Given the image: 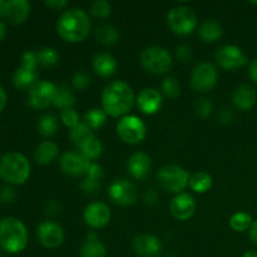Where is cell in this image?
Masks as SVG:
<instances>
[{
  "instance_id": "1",
  "label": "cell",
  "mask_w": 257,
  "mask_h": 257,
  "mask_svg": "<svg viewBox=\"0 0 257 257\" xmlns=\"http://www.w3.org/2000/svg\"><path fill=\"white\" fill-rule=\"evenodd\" d=\"M135 94L127 83L115 80L109 83L102 93V105L105 114L110 117H122L133 107Z\"/></svg>"
},
{
  "instance_id": "2",
  "label": "cell",
  "mask_w": 257,
  "mask_h": 257,
  "mask_svg": "<svg viewBox=\"0 0 257 257\" xmlns=\"http://www.w3.org/2000/svg\"><path fill=\"white\" fill-rule=\"evenodd\" d=\"M57 30L65 42H83L90 32L89 17L84 10L78 8L65 10L58 20Z\"/></svg>"
},
{
  "instance_id": "3",
  "label": "cell",
  "mask_w": 257,
  "mask_h": 257,
  "mask_svg": "<svg viewBox=\"0 0 257 257\" xmlns=\"http://www.w3.org/2000/svg\"><path fill=\"white\" fill-rule=\"evenodd\" d=\"M28 231L24 223L15 217L0 221V246L10 253H18L27 247Z\"/></svg>"
},
{
  "instance_id": "4",
  "label": "cell",
  "mask_w": 257,
  "mask_h": 257,
  "mask_svg": "<svg viewBox=\"0 0 257 257\" xmlns=\"http://www.w3.org/2000/svg\"><path fill=\"white\" fill-rule=\"evenodd\" d=\"M29 175L30 163L22 153L9 152L0 158V177L8 183L22 185Z\"/></svg>"
},
{
  "instance_id": "5",
  "label": "cell",
  "mask_w": 257,
  "mask_h": 257,
  "mask_svg": "<svg viewBox=\"0 0 257 257\" xmlns=\"http://www.w3.org/2000/svg\"><path fill=\"white\" fill-rule=\"evenodd\" d=\"M158 183L170 193H182L190 182V176L186 170L176 165L163 166L157 175Z\"/></svg>"
},
{
  "instance_id": "6",
  "label": "cell",
  "mask_w": 257,
  "mask_h": 257,
  "mask_svg": "<svg viewBox=\"0 0 257 257\" xmlns=\"http://www.w3.org/2000/svg\"><path fill=\"white\" fill-rule=\"evenodd\" d=\"M141 64L153 74H163L172 67V55L166 48L148 47L141 53Z\"/></svg>"
},
{
  "instance_id": "7",
  "label": "cell",
  "mask_w": 257,
  "mask_h": 257,
  "mask_svg": "<svg viewBox=\"0 0 257 257\" xmlns=\"http://www.w3.org/2000/svg\"><path fill=\"white\" fill-rule=\"evenodd\" d=\"M37 53L25 52L22 57V65L13 74V83L19 89H28L38 83L39 72H38Z\"/></svg>"
},
{
  "instance_id": "8",
  "label": "cell",
  "mask_w": 257,
  "mask_h": 257,
  "mask_svg": "<svg viewBox=\"0 0 257 257\" xmlns=\"http://www.w3.org/2000/svg\"><path fill=\"white\" fill-rule=\"evenodd\" d=\"M168 27L178 35H188L197 27V17L191 8L176 7L167 15Z\"/></svg>"
},
{
  "instance_id": "9",
  "label": "cell",
  "mask_w": 257,
  "mask_h": 257,
  "mask_svg": "<svg viewBox=\"0 0 257 257\" xmlns=\"http://www.w3.org/2000/svg\"><path fill=\"white\" fill-rule=\"evenodd\" d=\"M117 133L123 142L138 145L146 138L147 128L143 120L136 115H125L117 123Z\"/></svg>"
},
{
  "instance_id": "10",
  "label": "cell",
  "mask_w": 257,
  "mask_h": 257,
  "mask_svg": "<svg viewBox=\"0 0 257 257\" xmlns=\"http://www.w3.org/2000/svg\"><path fill=\"white\" fill-rule=\"evenodd\" d=\"M217 69L211 63H201L196 65L191 75V84L197 92H208L217 83Z\"/></svg>"
},
{
  "instance_id": "11",
  "label": "cell",
  "mask_w": 257,
  "mask_h": 257,
  "mask_svg": "<svg viewBox=\"0 0 257 257\" xmlns=\"http://www.w3.org/2000/svg\"><path fill=\"white\" fill-rule=\"evenodd\" d=\"M55 89L57 87L50 82L42 80L35 83L28 93V102L35 109H44L53 103Z\"/></svg>"
},
{
  "instance_id": "12",
  "label": "cell",
  "mask_w": 257,
  "mask_h": 257,
  "mask_svg": "<svg viewBox=\"0 0 257 257\" xmlns=\"http://www.w3.org/2000/svg\"><path fill=\"white\" fill-rule=\"evenodd\" d=\"M218 65L226 70H235L247 64V57L236 45H223L216 53Z\"/></svg>"
},
{
  "instance_id": "13",
  "label": "cell",
  "mask_w": 257,
  "mask_h": 257,
  "mask_svg": "<svg viewBox=\"0 0 257 257\" xmlns=\"http://www.w3.org/2000/svg\"><path fill=\"white\" fill-rule=\"evenodd\" d=\"M109 196L117 205L132 206L138 198L136 186L127 180H115L109 186Z\"/></svg>"
},
{
  "instance_id": "14",
  "label": "cell",
  "mask_w": 257,
  "mask_h": 257,
  "mask_svg": "<svg viewBox=\"0 0 257 257\" xmlns=\"http://www.w3.org/2000/svg\"><path fill=\"white\" fill-rule=\"evenodd\" d=\"M30 13V4L27 0H0V18L9 20L14 24H22L27 20Z\"/></svg>"
},
{
  "instance_id": "15",
  "label": "cell",
  "mask_w": 257,
  "mask_h": 257,
  "mask_svg": "<svg viewBox=\"0 0 257 257\" xmlns=\"http://www.w3.org/2000/svg\"><path fill=\"white\" fill-rule=\"evenodd\" d=\"M38 238L44 247L57 248L64 241V231L57 222L45 221L38 227Z\"/></svg>"
},
{
  "instance_id": "16",
  "label": "cell",
  "mask_w": 257,
  "mask_h": 257,
  "mask_svg": "<svg viewBox=\"0 0 257 257\" xmlns=\"http://www.w3.org/2000/svg\"><path fill=\"white\" fill-rule=\"evenodd\" d=\"M90 161L85 158L80 152H65L60 157V168L65 175L82 176L88 172Z\"/></svg>"
},
{
  "instance_id": "17",
  "label": "cell",
  "mask_w": 257,
  "mask_h": 257,
  "mask_svg": "<svg viewBox=\"0 0 257 257\" xmlns=\"http://www.w3.org/2000/svg\"><path fill=\"white\" fill-rule=\"evenodd\" d=\"M110 210L107 205L102 202H93L85 207L84 220L92 228H102L107 226L110 221Z\"/></svg>"
},
{
  "instance_id": "18",
  "label": "cell",
  "mask_w": 257,
  "mask_h": 257,
  "mask_svg": "<svg viewBox=\"0 0 257 257\" xmlns=\"http://www.w3.org/2000/svg\"><path fill=\"white\" fill-rule=\"evenodd\" d=\"M171 215L180 221H187L193 216L196 211V202L188 193H180L176 196L170 205Z\"/></svg>"
},
{
  "instance_id": "19",
  "label": "cell",
  "mask_w": 257,
  "mask_h": 257,
  "mask_svg": "<svg viewBox=\"0 0 257 257\" xmlns=\"http://www.w3.org/2000/svg\"><path fill=\"white\" fill-rule=\"evenodd\" d=\"M133 250L141 257H156L161 252L162 243L153 235H140L133 238Z\"/></svg>"
},
{
  "instance_id": "20",
  "label": "cell",
  "mask_w": 257,
  "mask_h": 257,
  "mask_svg": "<svg viewBox=\"0 0 257 257\" xmlns=\"http://www.w3.org/2000/svg\"><path fill=\"white\" fill-rule=\"evenodd\" d=\"M137 104L145 114H155L162 105V95L155 88H146L138 95Z\"/></svg>"
},
{
  "instance_id": "21",
  "label": "cell",
  "mask_w": 257,
  "mask_h": 257,
  "mask_svg": "<svg viewBox=\"0 0 257 257\" xmlns=\"http://www.w3.org/2000/svg\"><path fill=\"white\" fill-rule=\"evenodd\" d=\"M127 168L132 177L142 180V178L147 177V175L150 173L151 168H152V161H151L150 156H147L146 153L137 152L130 157L127 162Z\"/></svg>"
},
{
  "instance_id": "22",
  "label": "cell",
  "mask_w": 257,
  "mask_h": 257,
  "mask_svg": "<svg viewBox=\"0 0 257 257\" xmlns=\"http://www.w3.org/2000/svg\"><path fill=\"white\" fill-rule=\"evenodd\" d=\"M232 100L237 109L250 110L257 102L256 89L248 84L241 85L233 93Z\"/></svg>"
},
{
  "instance_id": "23",
  "label": "cell",
  "mask_w": 257,
  "mask_h": 257,
  "mask_svg": "<svg viewBox=\"0 0 257 257\" xmlns=\"http://www.w3.org/2000/svg\"><path fill=\"white\" fill-rule=\"evenodd\" d=\"M118 63L113 55L108 53H99L93 59V68L94 72L100 77H109L117 70Z\"/></svg>"
},
{
  "instance_id": "24",
  "label": "cell",
  "mask_w": 257,
  "mask_h": 257,
  "mask_svg": "<svg viewBox=\"0 0 257 257\" xmlns=\"http://www.w3.org/2000/svg\"><path fill=\"white\" fill-rule=\"evenodd\" d=\"M58 152L59 151H58V146L55 143L50 142V141H45V142L40 143L37 150H35V161L39 165H49L58 157Z\"/></svg>"
},
{
  "instance_id": "25",
  "label": "cell",
  "mask_w": 257,
  "mask_h": 257,
  "mask_svg": "<svg viewBox=\"0 0 257 257\" xmlns=\"http://www.w3.org/2000/svg\"><path fill=\"white\" fill-rule=\"evenodd\" d=\"M222 33L223 29L220 23L216 20H206L201 24L198 35L205 43H215L222 37Z\"/></svg>"
},
{
  "instance_id": "26",
  "label": "cell",
  "mask_w": 257,
  "mask_h": 257,
  "mask_svg": "<svg viewBox=\"0 0 257 257\" xmlns=\"http://www.w3.org/2000/svg\"><path fill=\"white\" fill-rule=\"evenodd\" d=\"M75 103V97L73 94L72 90L69 89L65 85H59L55 89L54 99H53V104L55 107L60 108V109H68V108H72Z\"/></svg>"
},
{
  "instance_id": "27",
  "label": "cell",
  "mask_w": 257,
  "mask_h": 257,
  "mask_svg": "<svg viewBox=\"0 0 257 257\" xmlns=\"http://www.w3.org/2000/svg\"><path fill=\"white\" fill-rule=\"evenodd\" d=\"M95 38L104 45H113L119 39V33L113 25L103 24L95 29Z\"/></svg>"
},
{
  "instance_id": "28",
  "label": "cell",
  "mask_w": 257,
  "mask_h": 257,
  "mask_svg": "<svg viewBox=\"0 0 257 257\" xmlns=\"http://www.w3.org/2000/svg\"><path fill=\"white\" fill-rule=\"evenodd\" d=\"M188 185L195 192L205 193L212 187V177L206 172H196L192 177H190Z\"/></svg>"
},
{
  "instance_id": "29",
  "label": "cell",
  "mask_w": 257,
  "mask_h": 257,
  "mask_svg": "<svg viewBox=\"0 0 257 257\" xmlns=\"http://www.w3.org/2000/svg\"><path fill=\"white\" fill-rule=\"evenodd\" d=\"M70 140L73 141L75 146L80 147L85 141H88L89 138L93 137V133H92V128L87 124V123H82L79 122L75 127H73L70 130Z\"/></svg>"
},
{
  "instance_id": "30",
  "label": "cell",
  "mask_w": 257,
  "mask_h": 257,
  "mask_svg": "<svg viewBox=\"0 0 257 257\" xmlns=\"http://www.w3.org/2000/svg\"><path fill=\"white\" fill-rule=\"evenodd\" d=\"M104 245L99 240H87L80 248V257H105Z\"/></svg>"
},
{
  "instance_id": "31",
  "label": "cell",
  "mask_w": 257,
  "mask_h": 257,
  "mask_svg": "<svg viewBox=\"0 0 257 257\" xmlns=\"http://www.w3.org/2000/svg\"><path fill=\"white\" fill-rule=\"evenodd\" d=\"M79 148L80 153L84 156L88 160H97L98 157L102 153V143L97 140V138L93 136L92 138H89L88 141H85Z\"/></svg>"
},
{
  "instance_id": "32",
  "label": "cell",
  "mask_w": 257,
  "mask_h": 257,
  "mask_svg": "<svg viewBox=\"0 0 257 257\" xmlns=\"http://www.w3.org/2000/svg\"><path fill=\"white\" fill-rule=\"evenodd\" d=\"M253 221L248 213L240 211V212H236L235 215H232V217L230 218V226L233 231H237V232H243V231L250 230V227L252 226Z\"/></svg>"
},
{
  "instance_id": "33",
  "label": "cell",
  "mask_w": 257,
  "mask_h": 257,
  "mask_svg": "<svg viewBox=\"0 0 257 257\" xmlns=\"http://www.w3.org/2000/svg\"><path fill=\"white\" fill-rule=\"evenodd\" d=\"M58 125H59V123H58L57 117L52 114H45L39 119L38 130H39L40 135L44 136V137H52L57 133Z\"/></svg>"
},
{
  "instance_id": "34",
  "label": "cell",
  "mask_w": 257,
  "mask_h": 257,
  "mask_svg": "<svg viewBox=\"0 0 257 257\" xmlns=\"http://www.w3.org/2000/svg\"><path fill=\"white\" fill-rule=\"evenodd\" d=\"M107 120V114L104 110L98 109V108H93V109L88 110L85 113V123L89 125L92 130H97L100 128Z\"/></svg>"
},
{
  "instance_id": "35",
  "label": "cell",
  "mask_w": 257,
  "mask_h": 257,
  "mask_svg": "<svg viewBox=\"0 0 257 257\" xmlns=\"http://www.w3.org/2000/svg\"><path fill=\"white\" fill-rule=\"evenodd\" d=\"M38 62L43 67H52L59 60V54L54 48H43L37 53Z\"/></svg>"
},
{
  "instance_id": "36",
  "label": "cell",
  "mask_w": 257,
  "mask_h": 257,
  "mask_svg": "<svg viewBox=\"0 0 257 257\" xmlns=\"http://www.w3.org/2000/svg\"><path fill=\"white\" fill-rule=\"evenodd\" d=\"M90 13L95 18H107L112 13V5L105 0H97L90 5Z\"/></svg>"
},
{
  "instance_id": "37",
  "label": "cell",
  "mask_w": 257,
  "mask_h": 257,
  "mask_svg": "<svg viewBox=\"0 0 257 257\" xmlns=\"http://www.w3.org/2000/svg\"><path fill=\"white\" fill-rule=\"evenodd\" d=\"M162 90L167 97L176 98L181 93V87L175 78H166L162 83Z\"/></svg>"
},
{
  "instance_id": "38",
  "label": "cell",
  "mask_w": 257,
  "mask_h": 257,
  "mask_svg": "<svg viewBox=\"0 0 257 257\" xmlns=\"http://www.w3.org/2000/svg\"><path fill=\"white\" fill-rule=\"evenodd\" d=\"M60 119H62L63 124L67 125V127H69L70 130H72L73 127H75V125L79 123V117H78V113L75 112L73 108H68V109L62 110V113H60Z\"/></svg>"
},
{
  "instance_id": "39",
  "label": "cell",
  "mask_w": 257,
  "mask_h": 257,
  "mask_svg": "<svg viewBox=\"0 0 257 257\" xmlns=\"http://www.w3.org/2000/svg\"><path fill=\"white\" fill-rule=\"evenodd\" d=\"M89 84H90V77L87 72H84V70H79V72L75 73L74 77H73V85H74L77 89L83 90L85 89Z\"/></svg>"
},
{
  "instance_id": "40",
  "label": "cell",
  "mask_w": 257,
  "mask_h": 257,
  "mask_svg": "<svg viewBox=\"0 0 257 257\" xmlns=\"http://www.w3.org/2000/svg\"><path fill=\"white\" fill-rule=\"evenodd\" d=\"M213 105L208 99H198L196 103V112L200 117L206 118L212 113Z\"/></svg>"
},
{
  "instance_id": "41",
  "label": "cell",
  "mask_w": 257,
  "mask_h": 257,
  "mask_svg": "<svg viewBox=\"0 0 257 257\" xmlns=\"http://www.w3.org/2000/svg\"><path fill=\"white\" fill-rule=\"evenodd\" d=\"M87 175V178H90L93 181H97V182H100L103 180V176H104V172H103V168L100 167L97 163H92L88 170V172L85 173Z\"/></svg>"
},
{
  "instance_id": "42",
  "label": "cell",
  "mask_w": 257,
  "mask_h": 257,
  "mask_svg": "<svg viewBox=\"0 0 257 257\" xmlns=\"http://www.w3.org/2000/svg\"><path fill=\"white\" fill-rule=\"evenodd\" d=\"M177 57L182 62H187L192 57V49L187 44H181L180 47H177Z\"/></svg>"
},
{
  "instance_id": "43",
  "label": "cell",
  "mask_w": 257,
  "mask_h": 257,
  "mask_svg": "<svg viewBox=\"0 0 257 257\" xmlns=\"http://www.w3.org/2000/svg\"><path fill=\"white\" fill-rule=\"evenodd\" d=\"M82 188L83 191H85L87 193H94L95 191L99 188V182H97V181H93L90 180V178H87L85 177V180L82 182Z\"/></svg>"
},
{
  "instance_id": "44",
  "label": "cell",
  "mask_w": 257,
  "mask_h": 257,
  "mask_svg": "<svg viewBox=\"0 0 257 257\" xmlns=\"http://www.w3.org/2000/svg\"><path fill=\"white\" fill-rule=\"evenodd\" d=\"M15 200L14 190L9 187H5L0 190V201L4 203H10Z\"/></svg>"
},
{
  "instance_id": "45",
  "label": "cell",
  "mask_w": 257,
  "mask_h": 257,
  "mask_svg": "<svg viewBox=\"0 0 257 257\" xmlns=\"http://www.w3.org/2000/svg\"><path fill=\"white\" fill-rule=\"evenodd\" d=\"M218 120L222 124H228V123H231L233 120V113L230 109L221 110L220 114H218Z\"/></svg>"
},
{
  "instance_id": "46",
  "label": "cell",
  "mask_w": 257,
  "mask_h": 257,
  "mask_svg": "<svg viewBox=\"0 0 257 257\" xmlns=\"http://www.w3.org/2000/svg\"><path fill=\"white\" fill-rule=\"evenodd\" d=\"M68 3L65 0H49V2H45V5L49 7L53 10H62L67 7Z\"/></svg>"
},
{
  "instance_id": "47",
  "label": "cell",
  "mask_w": 257,
  "mask_h": 257,
  "mask_svg": "<svg viewBox=\"0 0 257 257\" xmlns=\"http://www.w3.org/2000/svg\"><path fill=\"white\" fill-rule=\"evenodd\" d=\"M145 201L146 203H150V205H153V203L157 201V193H156V191L153 190V188H148V190H146L145 192Z\"/></svg>"
},
{
  "instance_id": "48",
  "label": "cell",
  "mask_w": 257,
  "mask_h": 257,
  "mask_svg": "<svg viewBox=\"0 0 257 257\" xmlns=\"http://www.w3.org/2000/svg\"><path fill=\"white\" fill-rule=\"evenodd\" d=\"M248 237H250L251 242L257 246V220L253 221L252 226L250 227V231H248Z\"/></svg>"
},
{
  "instance_id": "49",
  "label": "cell",
  "mask_w": 257,
  "mask_h": 257,
  "mask_svg": "<svg viewBox=\"0 0 257 257\" xmlns=\"http://www.w3.org/2000/svg\"><path fill=\"white\" fill-rule=\"evenodd\" d=\"M248 74H250L251 79L255 83H257V58L251 62L250 68H248Z\"/></svg>"
},
{
  "instance_id": "50",
  "label": "cell",
  "mask_w": 257,
  "mask_h": 257,
  "mask_svg": "<svg viewBox=\"0 0 257 257\" xmlns=\"http://www.w3.org/2000/svg\"><path fill=\"white\" fill-rule=\"evenodd\" d=\"M5 104H7V93L3 87H0V110L5 107Z\"/></svg>"
},
{
  "instance_id": "51",
  "label": "cell",
  "mask_w": 257,
  "mask_h": 257,
  "mask_svg": "<svg viewBox=\"0 0 257 257\" xmlns=\"http://www.w3.org/2000/svg\"><path fill=\"white\" fill-rule=\"evenodd\" d=\"M5 33H7V30H5V25L4 23L0 20V40H3V38L5 37Z\"/></svg>"
},
{
  "instance_id": "52",
  "label": "cell",
  "mask_w": 257,
  "mask_h": 257,
  "mask_svg": "<svg viewBox=\"0 0 257 257\" xmlns=\"http://www.w3.org/2000/svg\"><path fill=\"white\" fill-rule=\"evenodd\" d=\"M242 257H257V252H256V251H253V250H248V251H246L245 253H243Z\"/></svg>"
},
{
  "instance_id": "53",
  "label": "cell",
  "mask_w": 257,
  "mask_h": 257,
  "mask_svg": "<svg viewBox=\"0 0 257 257\" xmlns=\"http://www.w3.org/2000/svg\"><path fill=\"white\" fill-rule=\"evenodd\" d=\"M252 4L253 5H257V2H252Z\"/></svg>"
},
{
  "instance_id": "54",
  "label": "cell",
  "mask_w": 257,
  "mask_h": 257,
  "mask_svg": "<svg viewBox=\"0 0 257 257\" xmlns=\"http://www.w3.org/2000/svg\"><path fill=\"white\" fill-rule=\"evenodd\" d=\"M167 257H172V256H167Z\"/></svg>"
}]
</instances>
